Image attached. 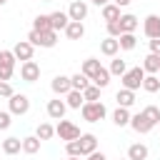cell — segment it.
<instances>
[{"label":"cell","mask_w":160,"mask_h":160,"mask_svg":"<svg viewBox=\"0 0 160 160\" xmlns=\"http://www.w3.org/2000/svg\"><path fill=\"white\" fill-rule=\"evenodd\" d=\"M25 40H30V42H32L35 48H52V45L58 42V30H45V32L30 30Z\"/></svg>","instance_id":"obj_1"},{"label":"cell","mask_w":160,"mask_h":160,"mask_svg":"<svg viewBox=\"0 0 160 160\" xmlns=\"http://www.w3.org/2000/svg\"><path fill=\"white\" fill-rule=\"evenodd\" d=\"M80 112H82V120H88V122H100V120L108 115V110H105V105H102L100 100L85 102V105L80 108Z\"/></svg>","instance_id":"obj_2"},{"label":"cell","mask_w":160,"mask_h":160,"mask_svg":"<svg viewBox=\"0 0 160 160\" xmlns=\"http://www.w3.org/2000/svg\"><path fill=\"white\" fill-rule=\"evenodd\" d=\"M120 80H122V88H128V90H138V88H142V80H145V70H142V65L125 70V75H122Z\"/></svg>","instance_id":"obj_3"},{"label":"cell","mask_w":160,"mask_h":160,"mask_svg":"<svg viewBox=\"0 0 160 160\" xmlns=\"http://www.w3.org/2000/svg\"><path fill=\"white\" fill-rule=\"evenodd\" d=\"M15 62H18V58H15V52L12 50H0V80H10L12 78V72H15Z\"/></svg>","instance_id":"obj_4"},{"label":"cell","mask_w":160,"mask_h":160,"mask_svg":"<svg viewBox=\"0 0 160 160\" xmlns=\"http://www.w3.org/2000/svg\"><path fill=\"white\" fill-rule=\"evenodd\" d=\"M55 132L60 135V140H65V142H70V140H78L80 138V128L75 125V122H70V120H58V128H55Z\"/></svg>","instance_id":"obj_5"},{"label":"cell","mask_w":160,"mask_h":160,"mask_svg":"<svg viewBox=\"0 0 160 160\" xmlns=\"http://www.w3.org/2000/svg\"><path fill=\"white\" fill-rule=\"evenodd\" d=\"M10 112L12 115H25L28 110H30V98L28 95H22V92H15V95H10Z\"/></svg>","instance_id":"obj_6"},{"label":"cell","mask_w":160,"mask_h":160,"mask_svg":"<svg viewBox=\"0 0 160 160\" xmlns=\"http://www.w3.org/2000/svg\"><path fill=\"white\" fill-rule=\"evenodd\" d=\"M20 78H22L25 82H35V80L40 78V65H38L35 60H25V62L20 65Z\"/></svg>","instance_id":"obj_7"},{"label":"cell","mask_w":160,"mask_h":160,"mask_svg":"<svg viewBox=\"0 0 160 160\" xmlns=\"http://www.w3.org/2000/svg\"><path fill=\"white\" fill-rule=\"evenodd\" d=\"M12 52H15V58L18 60H32V52H35V45L30 42V40H20V42H15V48H12Z\"/></svg>","instance_id":"obj_8"},{"label":"cell","mask_w":160,"mask_h":160,"mask_svg":"<svg viewBox=\"0 0 160 160\" xmlns=\"http://www.w3.org/2000/svg\"><path fill=\"white\" fill-rule=\"evenodd\" d=\"M50 88H52L55 95H68V92L72 90V80H70L68 75H55L52 82H50Z\"/></svg>","instance_id":"obj_9"},{"label":"cell","mask_w":160,"mask_h":160,"mask_svg":"<svg viewBox=\"0 0 160 160\" xmlns=\"http://www.w3.org/2000/svg\"><path fill=\"white\" fill-rule=\"evenodd\" d=\"M130 128H132L135 132L145 135V132H150V130H152L155 125H152V122H150V120H148V118H145L142 112H138V115H132V118H130Z\"/></svg>","instance_id":"obj_10"},{"label":"cell","mask_w":160,"mask_h":160,"mask_svg":"<svg viewBox=\"0 0 160 160\" xmlns=\"http://www.w3.org/2000/svg\"><path fill=\"white\" fill-rule=\"evenodd\" d=\"M142 32L152 40V38H160V15H148L145 22H142Z\"/></svg>","instance_id":"obj_11"},{"label":"cell","mask_w":160,"mask_h":160,"mask_svg":"<svg viewBox=\"0 0 160 160\" xmlns=\"http://www.w3.org/2000/svg\"><path fill=\"white\" fill-rule=\"evenodd\" d=\"M68 15H70V20H85L88 18V2H82V0H72L70 2V8H68Z\"/></svg>","instance_id":"obj_12"},{"label":"cell","mask_w":160,"mask_h":160,"mask_svg":"<svg viewBox=\"0 0 160 160\" xmlns=\"http://www.w3.org/2000/svg\"><path fill=\"white\" fill-rule=\"evenodd\" d=\"M78 140H80V155H82V158L98 150V138H95L92 132H85V135H80Z\"/></svg>","instance_id":"obj_13"},{"label":"cell","mask_w":160,"mask_h":160,"mask_svg":"<svg viewBox=\"0 0 160 160\" xmlns=\"http://www.w3.org/2000/svg\"><path fill=\"white\" fill-rule=\"evenodd\" d=\"M65 110H68V102H62L60 98H55V100L48 102V115H50L52 120H62V118H65Z\"/></svg>","instance_id":"obj_14"},{"label":"cell","mask_w":160,"mask_h":160,"mask_svg":"<svg viewBox=\"0 0 160 160\" xmlns=\"http://www.w3.org/2000/svg\"><path fill=\"white\" fill-rule=\"evenodd\" d=\"M65 35H68V40H82V35H85V25H82L80 20H70L68 28H65Z\"/></svg>","instance_id":"obj_15"},{"label":"cell","mask_w":160,"mask_h":160,"mask_svg":"<svg viewBox=\"0 0 160 160\" xmlns=\"http://www.w3.org/2000/svg\"><path fill=\"white\" fill-rule=\"evenodd\" d=\"M118 50H120V42H118V38H105L102 42H100V52L102 55H108V58H115L118 55Z\"/></svg>","instance_id":"obj_16"},{"label":"cell","mask_w":160,"mask_h":160,"mask_svg":"<svg viewBox=\"0 0 160 160\" xmlns=\"http://www.w3.org/2000/svg\"><path fill=\"white\" fill-rule=\"evenodd\" d=\"M142 70H145L148 75H155V72H160V55H155V52L145 55V58H142Z\"/></svg>","instance_id":"obj_17"},{"label":"cell","mask_w":160,"mask_h":160,"mask_svg":"<svg viewBox=\"0 0 160 160\" xmlns=\"http://www.w3.org/2000/svg\"><path fill=\"white\" fill-rule=\"evenodd\" d=\"M120 8L115 5V2H108V5H102V20L105 22H118L120 20Z\"/></svg>","instance_id":"obj_18"},{"label":"cell","mask_w":160,"mask_h":160,"mask_svg":"<svg viewBox=\"0 0 160 160\" xmlns=\"http://www.w3.org/2000/svg\"><path fill=\"white\" fill-rule=\"evenodd\" d=\"M65 102H68V108H72V110H80V108L85 105L82 90H70V92L65 95Z\"/></svg>","instance_id":"obj_19"},{"label":"cell","mask_w":160,"mask_h":160,"mask_svg":"<svg viewBox=\"0 0 160 160\" xmlns=\"http://www.w3.org/2000/svg\"><path fill=\"white\" fill-rule=\"evenodd\" d=\"M22 150V140L20 138H5L2 140V152L5 155H18Z\"/></svg>","instance_id":"obj_20"},{"label":"cell","mask_w":160,"mask_h":160,"mask_svg":"<svg viewBox=\"0 0 160 160\" xmlns=\"http://www.w3.org/2000/svg\"><path fill=\"white\" fill-rule=\"evenodd\" d=\"M50 20H52V30H65L68 22H70V15L58 10V12H50Z\"/></svg>","instance_id":"obj_21"},{"label":"cell","mask_w":160,"mask_h":160,"mask_svg":"<svg viewBox=\"0 0 160 160\" xmlns=\"http://www.w3.org/2000/svg\"><path fill=\"white\" fill-rule=\"evenodd\" d=\"M120 28H122V32H135L138 30V18L132 15V12H125V15H120Z\"/></svg>","instance_id":"obj_22"},{"label":"cell","mask_w":160,"mask_h":160,"mask_svg":"<svg viewBox=\"0 0 160 160\" xmlns=\"http://www.w3.org/2000/svg\"><path fill=\"white\" fill-rule=\"evenodd\" d=\"M115 100H118V105H120V108H130V105L135 102V90H128V88H122V90H118Z\"/></svg>","instance_id":"obj_23"},{"label":"cell","mask_w":160,"mask_h":160,"mask_svg":"<svg viewBox=\"0 0 160 160\" xmlns=\"http://www.w3.org/2000/svg\"><path fill=\"white\" fill-rule=\"evenodd\" d=\"M40 138L38 135H28V138H22V152H28V155H35L38 150H40Z\"/></svg>","instance_id":"obj_24"},{"label":"cell","mask_w":160,"mask_h":160,"mask_svg":"<svg viewBox=\"0 0 160 160\" xmlns=\"http://www.w3.org/2000/svg\"><path fill=\"white\" fill-rule=\"evenodd\" d=\"M130 118H132V115L128 112V108H120V105H118V110L112 112V122H115L118 128H125V125H130Z\"/></svg>","instance_id":"obj_25"},{"label":"cell","mask_w":160,"mask_h":160,"mask_svg":"<svg viewBox=\"0 0 160 160\" xmlns=\"http://www.w3.org/2000/svg\"><path fill=\"white\" fill-rule=\"evenodd\" d=\"M100 68H102V65H100V60H95V58H88V60H82V70H80V72H85V75L92 80V78H95V72H98Z\"/></svg>","instance_id":"obj_26"},{"label":"cell","mask_w":160,"mask_h":160,"mask_svg":"<svg viewBox=\"0 0 160 160\" xmlns=\"http://www.w3.org/2000/svg\"><path fill=\"white\" fill-rule=\"evenodd\" d=\"M128 158H130V160H145V158H148V148H145L142 142H135V145L128 148Z\"/></svg>","instance_id":"obj_27"},{"label":"cell","mask_w":160,"mask_h":160,"mask_svg":"<svg viewBox=\"0 0 160 160\" xmlns=\"http://www.w3.org/2000/svg\"><path fill=\"white\" fill-rule=\"evenodd\" d=\"M32 30H38V32L52 30V20H50V15H38V18L32 20Z\"/></svg>","instance_id":"obj_28"},{"label":"cell","mask_w":160,"mask_h":160,"mask_svg":"<svg viewBox=\"0 0 160 160\" xmlns=\"http://www.w3.org/2000/svg\"><path fill=\"white\" fill-rule=\"evenodd\" d=\"M118 42H120V50H135L138 38H135V32H122V35L118 38Z\"/></svg>","instance_id":"obj_29"},{"label":"cell","mask_w":160,"mask_h":160,"mask_svg":"<svg viewBox=\"0 0 160 160\" xmlns=\"http://www.w3.org/2000/svg\"><path fill=\"white\" fill-rule=\"evenodd\" d=\"M92 85H98L100 90H102V88H108V85H110V70L100 68V70L95 72V78H92Z\"/></svg>","instance_id":"obj_30"},{"label":"cell","mask_w":160,"mask_h":160,"mask_svg":"<svg viewBox=\"0 0 160 160\" xmlns=\"http://www.w3.org/2000/svg\"><path fill=\"white\" fill-rule=\"evenodd\" d=\"M70 80H72V90H85V88L90 85V78H88L85 72H75Z\"/></svg>","instance_id":"obj_31"},{"label":"cell","mask_w":160,"mask_h":160,"mask_svg":"<svg viewBox=\"0 0 160 160\" xmlns=\"http://www.w3.org/2000/svg\"><path fill=\"white\" fill-rule=\"evenodd\" d=\"M142 90H145V92H158V90H160V80H158V75H145V80H142Z\"/></svg>","instance_id":"obj_32"},{"label":"cell","mask_w":160,"mask_h":160,"mask_svg":"<svg viewBox=\"0 0 160 160\" xmlns=\"http://www.w3.org/2000/svg\"><path fill=\"white\" fill-rule=\"evenodd\" d=\"M110 75H125V70H128V65H125V60H120V58H112V62H110Z\"/></svg>","instance_id":"obj_33"},{"label":"cell","mask_w":160,"mask_h":160,"mask_svg":"<svg viewBox=\"0 0 160 160\" xmlns=\"http://www.w3.org/2000/svg\"><path fill=\"white\" fill-rule=\"evenodd\" d=\"M35 135H38L40 140H50V138L55 135V128H52L50 122H40V125H38V132H35Z\"/></svg>","instance_id":"obj_34"},{"label":"cell","mask_w":160,"mask_h":160,"mask_svg":"<svg viewBox=\"0 0 160 160\" xmlns=\"http://www.w3.org/2000/svg\"><path fill=\"white\" fill-rule=\"evenodd\" d=\"M142 115L152 122V125H158L160 122V108H155V105H148V108H142Z\"/></svg>","instance_id":"obj_35"},{"label":"cell","mask_w":160,"mask_h":160,"mask_svg":"<svg viewBox=\"0 0 160 160\" xmlns=\"http://www.w3.org/2000/svg\"><path fill=\"white\" fill-rule=\"evenodd\" d=\"M82 98H85V102L98 100V98H100V88H98V85H88V88L82 90Z\"/></svg>","instance_id":"obj_36"},{"label":"cell","mask_w":160,"mask_h":160,"mask_svg":"<svg viewBox=\"0 0 160 160\" xmlns=\"http://www.w3.org/2000/svg\"><path fill=\"white\" fill-rule=\"evenodd\" d=\"M10 118H12L10 110H0V130H8V128H10V122H12Z\"/></svg>","instance_id":"obj_37"},{"label":"cell","mask_w":160,"mask_h":160,"mask_svg":"<svg viewBox=\"0 0 160 160\" xmlns=\"http://www.w3.org/2000/svg\"><path fill=\"white\" fill-rule=\"evenodd\" d=\"M65 150H68V155H78V158H82V155H80V140H70V142L65 145Z\"/></svg>","instance_id":"obj_38"},{"label":"cell","mask_w":160,"mask_h":160,"mask_svg":"<svg viewBox=\"0 0 160 160\" xmlns=\"http://www.w3.org/2000/svg\"><path fill=\"white\" fill-rule=\"evenodd\" d=\"M108 35H110V38H120V35H122L120 22H108Z\"/></svg>","instance_id":"obj_39"},{"label":"cell","mask_w":160,"mask_h":160,"mask_svg":"<svg viewBox=\"0 0 160 160\" xmlns=\"http://www.w3.org/2000/svg\"><path fill=\"white\" fill-rule=\"evenodd\" d=\"M10 95H15L12 92V85L5 82V80H0V98H10Z\"/></svg>","instance_id":"obj_40"},{"label":"cell","mask_w":160,"mask_h":160,"mask_svg":"<svg viewBox=\"0 0 160 160\" xmlns=\"http://www.w3.org/2000/svg\"><path fill=\"white\" fill-rule=\"evenodd\" d=\"M150 52L160 55V38H152V40H150Z\"/></svg>","instance_id":"obj_41"},{"label":"cell","mask_w":160,"mask_h":160,"mask_svg":"<svg viewBox=\"0 0 160 160\" xmlns=\"http://www.w3.org/2000/svg\"><path fill=\"white\" fill-rule=\"evenodd\" d=\"M85 160H108V158H105L102 152H98V150H95V152H90V155H85Z\"/></svg>","instance_id":"obj_42"},{"label":"cell","mask_w":160,"mask_h":160,"mask_svg":"<svg viewBox=\"0 0 160 160\" xmlns=\"http://www.w3.org/2000/svg\"><path fill=\"white\" fill-rule=\"evenodd\" d=\"M112 2H115V5H118V8H128V5H130V2H132V0H112Z\"/></svg>","instance_id":"obj_43"},{"label":"cell","mask_w":160,"mask_h":160,"mask_svg":"<svg viewBox=\"0 0 160 160\" xmlns=\"http://www.w3.org/2000/svg\"><path fill=\"white\" fill-rule=\"evenodd\" d=\"M90 2H95L98 8H102V5H108V2H112V0H90Z\"/></svg>","instance_id":"obj_44"},{"label":"cell","mask_w":160,"mask_h":160,"mask_svg":"<svg viewBox=\"0 0 160 160\" xmlns=\"http://www.w3.org/2000/svg\"><path fill=\"white\" fill-rule=\"evenodd\" d=\"M68 160H80V158L78 155H68Z\"/></svg>","instance_id":"obj_45"},{"label":"cell","mask_w":160,"mask_h":160,"mask_svg":"<svg viewBox=\"0 0 160 160\" xmlns=\"http://www.w3.org/2000/svg\"><path fill=\"white\" fill-rule=\"evenodd\" d=\"M5 2H8V0H0V5H5Z\"/></svg>","instance_id":"obj_46"},{"label":"cell","mask_w":160,"mask_h":160,"mask_svg":"<svg viewBox=\"0 0 160 160\" xmlns=\"http://www.w3.org/2000/svg\"><path fill=\"white\" fill-rule=\"evenodd\" d=\"M42 2H52V0H42Z\"/></svg>","instance_id":"obj_47"},{"label":"cell","mask_w":160,"mask_h":160,"mask_svg":"<svg viewBox=\"0 0 160 160\" xmlns=\"http://www.w3.org/2000/svg\"><path fill=\"white\" fill-rule=\"evenodd\" d=\"M125 160H130V158H125Z\"/></svg>","instance_id":"obj_48"}]
</instances>
